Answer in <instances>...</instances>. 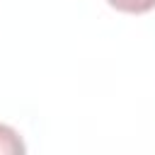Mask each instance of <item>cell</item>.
<instances>
[{
    "instance_id": "1",
    "label": "cell",
    "mask_w": 155,
    "mask_h": 155,
    "mask_svg": "<svg viewBox=\"0 0 155 155\" xmlns=\"http://www.w3.org/2000/svg\"><path fill=\"white\" fill-rule=\"evenodd\" d=\"M0 155H27L24 138L7 124H0Z\"/></svg>"
},
{
    "instance_id": "2",
    "label": "cell",
    "mask_w": 155,
    "mask_h": 155,
    "mask_svg": "<svg viewBox=\"0 0 155 155\" xmlns=\"http://www.w3.org/2000/svg\"><path fill=\"white\" fill-rule=\"evenodd\" d=\"M107 5L126 15H145L155 10V0H107Z\"/></svg>"
}]
</instances>
